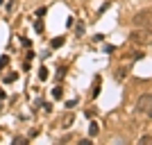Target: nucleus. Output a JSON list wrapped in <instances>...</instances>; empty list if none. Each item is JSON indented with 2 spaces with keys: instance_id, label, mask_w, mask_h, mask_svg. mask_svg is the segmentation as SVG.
<instances>
[{
  "instance_id": "obj_16",
  "label": "nucleus",
  "mask_w": 152,
  "mask_h": 145,
  "mask_svg": "<svg viewBox=\"0 0 152 145\" xmlns=\"http://www.w3.org/2000/svg\"><path fill=\"white\" fill-rule=\"evenodd\" d=\"M75 104H77V100H68V102H66V107H68V109H73Z\"/></svg>"
},
{
  "instance_id": "obj_1",
  "label": "nucleus",
  "mask_w": 152,
  "mask_h": 145,
  "mask_svg": "<svg viewBox=\"0 0 152 145\" xmlns=\"http://www.w3.org/2000/svg\"><path fill=\"white\" fill-rule=\"evenodd\" d=\"M100 84H102V77H100V75H95V77H93V91H91V98H98V95H100Z\"/></svg>"
},
{
  "instance_id": "obj_2",
  "label": "nucleus",
  "mask_w": 152,
  "mask_h": 145,
  "mask_svg": "<svg viewBox=\"0 0 152 145\" xmlns=\"http://www.w3.org/2000/svg\"><path fill=\"white\" fill-rule=\"evenodd\" d=\"M150 36H148V32H134V36H132V41L134 43H141V41H148Z\"/></svg>"
},
{
  "instance_id": "obj_19",
  "label": "nucleus",
  "mask_w": 152,
  "mask_h": 145,
  "mask_svg": "<svg viewBox=\"0 0 152 145\" xmlns=\"http://www.w3.org/2000/svg\"><path fill=\"white\" fill-rule=\"evenodd\" d=\"M2 2H5V0H0V5H2Z\"/></svg>"
},
{
  "instance_id": "obj_10",
  "label": "nucleus",
  "mask_w": 152,
  "mask_h": 145,
  "mask_svg": "<svg viewBox=\"0 0 152 145\" xmlns=\"http://www.w3.org/2000/svg\"><path fill=\"white\" fill-rule=\"evenodd\" d=\"M66 70H68V68H66V66H61L59 70H57V80H64V77H66Z\"/></svg>"
},
{
  "instance_id": "obj_6",
  "label": "nucleus",
  "mask_w": 152,
  "mask_h": 145,
  "mask_svg": "<svg viewBox=\"0 0 152 145\" xmlns=\"http://www.w3.org/2000/svg\"><path fill=\"white\" fill-rule=\"evenodd\" d=\"M98 132H100V127H98V122H91V127H89V136H98Z\"/></svg>"
},
{
  "instance_id": "obj_13",
  "label": "nucleus",
  "mask_w": 152,
  "mask_h": 145,
  "mask_svg": "<svg viewBox=\"0 0 152 145\" xmlns=\"http://www.w3.org/2000/svg\"><path fill=\"white\" fill-rule=\"evenodd\" d=\"M46 11H48L46 7H41V9H36V18H43V16H46Z\"/></svg>"
},
{
  "instance_id": "obj_15",
  "label": "nucleus",
  "mask_w": 152,
  "mask_h": 145,
  "mask_svg": "<svg viewBox=\"0 0 152 145\" xmlns=\"http://www.w3.org/2000/svg\"><path fill=\"white\" fill-rule=\"evenodd\" d=\"M7 63H9V57H0V68H5Z\"/></svg>"
},
{
  "instance_id": "obj_12",
  "label": "nucleus",
  "mask_w": 152,
  "mask_h": 145,
  "mask_svg": "<svg viewBox=\"0 0 152 145\" xmlns=\"http://www.w3.org/2000/svg\"><path fill=\"white\" fill-rule=\"evenodd\" d=\"M34 32H39V34L43 32V23H41V18H39L36 23H34Z\"/></svg>"
},
{
  "instance_id": "obj_7",
  "label": "nucleus",
  "mask_w": 152,
  "mask_h": 145,
  "mask_svg": "<svg viewBox=\"0 0 152 145\" xmlns=\"http://www.w3.org/2000/svg\"><path fill=\"white\" fill-rule=\"evenodd\" d=\"M64 41H66L64 36H57V39H52V48H61V45H64Z\"/></svg>"
},
{
  "instance_id": "obj_17",
  "label": "nucleus",
  "mask_w": 152,
  "mask_h": 145,
  "mask_svg": "<svg viewBox=\"0 0 152 145\" xmlns=\"http://www.w3.org/2000/svg\"><path fill=\"white\" fill-rule=\"evenodd\" d=\"M34 136H39V129L34 127V129H30V138H34Z\"/></svg>"
},
{
  "instance_id": "obj_3",
  "label": "nucleus",
  "mask_w": 152,
  "mask_h": 145,
  "mask_svg": "<svg viewBox=\"0 0 152 145\" xmlns=\"http://www.w3.org/2000/svg\"><path fill=\"white\" fill-rule=\"evenodd\" d=\"M48 77H50V70H48L46 66H41V68H39V80H41V82H46Z\"/></svg>"
},
{
  "instance_id": "obj_18",
  "label": "nucleus",
  "mask_w": 152,
  "mask_h": 145,
  "mask_svg": "<svg viewBox=\"0 0 152 145\" xmlns=\"http://www.w3.org/2000/svg\"><path fill=\"white\" fill-rule=\"evenodd\" d=\"M5 98H7V93H5L2 88H0V100H5Z\"/></svg>"
},
{
  "instance_id": "obj_4",
  "label": "nucleus",
  "mask_w": 152,
  "mask_h": 145,
  "mask_svg": "<svg viewBox=\"0 0 152 145\" xmlns=\"http://www.w3.org/2000/svg\"><path fill=\"white\" fill-rule=\"evenodd\" d=\"M139 109H141V111H145V114L150 111V95H145V98L141 100V107H139Z\"/></svg>"
},
{
  "instance_id": "obj_5",
  "label": "nucleus",
  "mask_w": 152,
  "mask_h": 145,
  "mask_svg": "<svg viewBox=\"0 0 152 145\" xmlns=\"http://www.w3.org/2000/svg\"><path fill=\"white\" fill-rule=\"evenodd\" d=\"M148 16H150V14H148V11H145V14H139V16H136V21H134V23H136V25H143V23H148Z\"/></svg>"
},
{
  "instance_id": "obj_8",
  "label": "nucleus",
  "mask_w": 152,
  "mask_h": 145,
  "mask_svg": "<svg viewBox=\"0 0 152 145\" xmlns=\"http://www.w3.org/2000/svg\"><path fill=\"white\" fill-rule=\"evenodd\" d=\"M61 95H64V91H61L59 86H57V88H52V98H55V100H61Z\"/></svg>"
},
{
  "instance_id": "obj_14",
  "label": "nucleus",
  "mask_w": 152,
  "mask_h": 145,
  "mask_svg": "<svg viewBox=\"0 0 152 145\" xmlns=\"http://www.w3.org/2000/svg\"><path fill=\"white\" fill-rule=\"evenodd\" d=\"M114 50H116V45H111V43H109V45H104V50H102V52H107V55H111Z\"/></svg>"
},
{
  "instance_id": "obj_11",
  "label": "nucleus",
  "mask_w": 152,
  "mask_h": 145,
  "mask_svg": "<svg viewBox=\"0 0 152 145\" xmlns=\"http://www.w3.org/2000/svg\"><path fill=\"white\" fill-rule=\"evenodd\" d=\"M14 143H16V145H27V138H25V136H16Z\"/></svg>"
},
{
  "instance_id": "obj_9",
  "label": "nucleus",
  "mask_w": 152,
  "mask_h": 145,
  "mask_svg": "<svg viewBox=\"0 0 152 145\" xmlns=\"http://www.w3.org/2000/svg\"><path fill=\"white\" fill-rule=\"evenodd\" d=\"M16 77H18L16 73H9V75L5 77V84H11V82H16Z\"/></svg>"
}]
</instances>
